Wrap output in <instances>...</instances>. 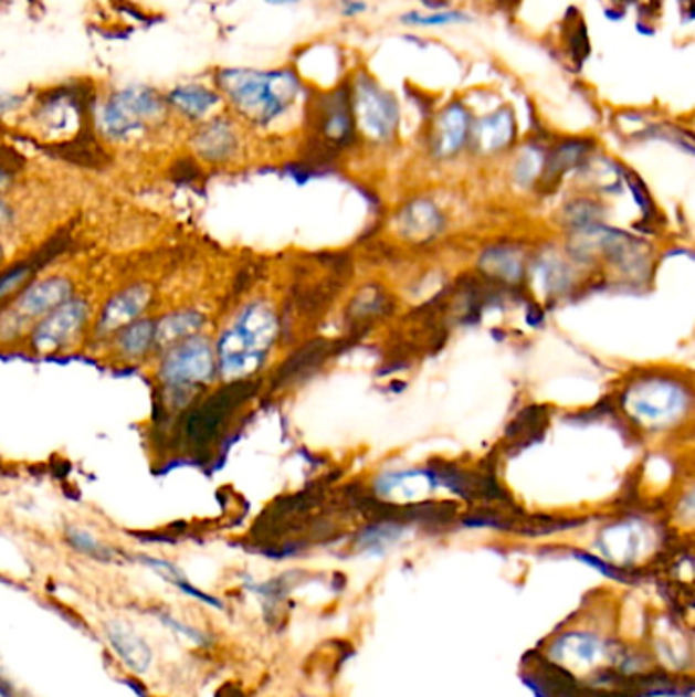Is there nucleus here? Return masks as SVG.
Segmentation results:
<instances>
[{"instance_id":"f257e3e1","label":"nucleus","mask_w":695,"mask_h":697,"mask_svg":"<svg viewBox=\"0 0 695 697\" xmlns=\"http://www.w3.org/2000/svg\"><path fill=\"white\" fill-rule=\"evenodd\" d=\"M164 91L131 82L94 96L91 108L93 129L105 144L133 147L149 141L171 123Z\"/></svg>"},{"instance_id":"f03ea898","label":"nucleus","mask_w":695,"mask_h":697,"mask_svg":"<svg viewBox=\"0 0 695 697\" xmlns=\"http://www.w3.org/2000/svg\"><path fill=\"white\" fill-rule=\"evenodd\" d=\"M151 363L159 402L168 419H178L219 378L214 342L207 332L161 349Z\"/></svg>"},{"instance_id":"7ed1b4c3","label":"nucleus","mask_w":695,"mask_h":697,"mask_svg":"<svg viewBox=\"0 0 695 697\" xmlns=\"http://www.w3.org/2000/svg\"><path fill=\"white\" fill-rule=\"evenodd\" d=\"M214 88L223 96L235 117L265 127L280 119L294 103L301 82L288 70L223 67L212 76Z\"/></svg>"},{"instance_id":"20e7f679","label":"nucleus","mask_w":695,"mask_h":697,"mask_svg":"<svg viewBox=\"0 0 695 697\" xmlns=\"http://www.w3.org/2000/svg\"><path fill=\"white\" fill-rule=\"evenodd\" d=\"M277 337V316L265 303H251L214 342L217 369L224 383L243 382L262 368Z\"/></svg>"},{"instance_id":"39448f33","label":"nucleus","mask_w":695,"mask_h":697,"mask_svg":"<svg viewBox=\"0 0 695 697\" xmlns=\"http://www.w3.org/2000/svg\"><path fill=\"white\" fill-rule=\"evenodd\" d=\"M74 294H78V284L67 274L33 277L9 303L0 306V342L23 341L38 320Z\"/></svg>"},{"instance_id":"423d86ee","label":"nucleus","mask_w":695,"mask_h":697,"mask_svg":"<svg viewBox=\"0 0 695 697\" xmlns=\"http://www.w3.org/2000/svg\"><path fill=\"white\" fill-rule=\"evenodd\" d=\"M93 318V300L74 294L29 329L23 347L27 353L35 357L62 356L91 335Z\"/></svg>"},{"instance_id":"0eeeda50","label":"nucleus","mask_w":695,"mask_h":697,"mask_svg":"<svg viewBox=\"0 0 695 697\" xmlns=\"http://www.w3.org/2000/svg\"><path fill=\"white\" fill-rule=\"evenodd\" d=\"M94 96H82L70 86L50 88L31 101L25 120L31 131L48 141H64L74 137L91 119Z\"/></svg>"},{"instance_id":"6e6552de","label":"nucleus","mask_w":695,"mask_h":697,"mask_svg":"<svg viewBox=\"0 0 695 697\" xmlns=\"http://www.w3.org/2000/svg\"><path fill=\"white\" fill-rule=\"evenodd\" d=\"M156 303V288L149 282H131L108 294L98 310H94L91 341L103 345L117 330L149 315Z\"/></svg>"},{"instance_id":"1a4fd4ad","label":"nucleus","mask_w":695,"mask_h":697,"mask_svg":"<svg viewBox=\"0 0 695 697\" xmlns=\"http://www.w3.org/2000/svg\"><path fill=\"white\" fill-rule=\"evenodd\" d=\"M188 149L192 156L207 166H224L241 151V133L235 117L227 113H217L214 117L202 120L188 131Z\"/></svg>"},{"instance_id":"9d476101","label":"nucleus","mask_w":695,"mask_h":697,"mask_svg":"<svg viewBox=\"0 0 695 697\" xmlns=\"http://www.w3.org/2000/svg\"><path fill=\"white\" fill-rule=\"evenodd\" d=\"M624 404L630 414L643 424H665L682 414L687 395L675 382L644 380L630 388Z\"/></svg>"},{"instance_id":"9b49d317","label":"nucleus","mask_w":695,"mask_h":697,"mask_svg":"<svg viewBox=\"0 0 695 697\" xmlns=\"http://www.w3.org/2000/svg\"><path fill=\"white\" fill-rule=\"evenodd\" d=\"M235 406L233 395L219 394L202 395L190 409L182 412L176 421H178V431H180V441L185 443L186 448H204L221 434L227 414H231V410Z\"/></svg>"},{"instance_id":"f8f14e48","label":"nucleus","mask_w":695,"mask_h":697,"mask_svg":"<svg viewBox=\"0 0 695 697\" xmlns=\"http://www.w3.org/2000/svg\"><path fill=\"white\" fill-rule=\"evenodd\" d=\"M164 98L170 108L171 119L185 123L188 129L214 117L224 106L223 96L214 88V84L202 80L176 82L164 91Z\"/></svg>"},{"instance_id":"ddd939ff","label":"nucleus","mask_w":695,"mask_h":697,"mask_svg":"<svg viewBox=\"0 0 695 697\" xmlns=\"http://www.w3.org/2000/svg\"><path fill=\"white\" fill-rule=\"evenodd\" d=\"M106 356L115 366L137 368L151 363L158 356V332H156V316L147 315L137 318L131 325L117 330L108 341L103 342Z\"/></svg>"},{"instance_id":"4468645a","label":"nucleus","mask_w":695,"mask_h":697,"mask_svg":"<svg viewBox=\"0 0 695 697\" xmlns=\"http://www.w3.org/2000/svg\"><path fill=\"white\" fill-rule=\"evenodd\" d=\"M354 117L359 119L364 131L376 139H388L396 131L398 125V106L388 93L371 80H359L355 84Z\"/></svg>"},{"instance_id":"2eb2a0df","label":"nucleus","mask_w":695,"mask_h":697,"mask_svg":"<svg viewBox=\"0 0 695 697\" xmlns=\"http://www.w3.org/2000/svg\"><path fill=\"white\" fill-rule=\"evenodd\" d=\"M106 643L118 661L133 673L145 675L154 665V648L125 620H108L103 626Z\"/></svg>"},{"instance_id":"dca6fc26","label":"nucleus","mask_w":695,"mask_h":697,"mask_svg":"<svg viewBox=\"0 0 695 697\" xmlns=\"http://www.w3.org/2000/svg\"><path fill=\"white\" fill-rule=\"evenodd\" d=\"M209 315L197 304H182L156 316L158 332V351L170 347L173 342L185 341L200 332H207Z\"/></svg>"},{"instance_id":"f3484780","label":"nucleus","mask_w":695,"mask_h":697,"mask_svg":"<svg viewBox=\"0 0 695 697\" xmlns=\"http://www.w3.org/2000/svg\"><path fill=\"white\" fill-rule=\"evenodd\" d=\"M603 653L606 648L602 641L586 632L565 634L551 648L552 657L571 669H590L591 665H596L603 657Z\"/></svg>"},{"instance_id":"a211bd4d","label":"nucleus","mask_w":695,"mask_h":697,"mask_svg":"<svg viewBox=\"0 0 695 697\" xmlns=\"http://www.w3.org/2000/svg\"><path fill=\"white\" fill-rule=\"evenodd\" d=\"M470 135V115L461 105L446 106L434 125V149L439 156L457 154Z\"/></svg>"},{"instance_id":"6ab92c4d","label":"nucleus","mask_w":695,"mask_h":697,"mask_svg":"<svg viewBox=\"0 0 695 697\" xmlns=\"http://www.w3.org/2000/svg\"><path fill=\"white\" fill-rule=\"evenodd\" d=\"M514 137V117L510 110H498L475 127V141L482 151H498L510 144Z\"/></svg>"},{"instance_id":"aec40b11","label":"nucleus","mask_w":695,"mask_h":697,"mask_svg":"<svg viewBox=\"0 0 695 697\" xmlns=\"http://www.w3.org/2000/svg\"><path fill=\"white\" fill-rule=\"evenodd\" d=\"M139 561H141L145 567H149L151 571H156L159 578L164 579V581H168L170 585L186 593V595L194 598V600L202 602V604L212 605V608H223V604H221L217 598H212L209 593L200 592L197 585H192V583L188 581V578H186L185 571H182L180 567L173 566L171 561L158 559V557H149V555H141Z\"/></svg>"},{"instance_id":"412c9836","label":"nucleus","mask_w":695,"mask_h":697,"mask_svg":"<svg viewBox=\"0 0 695 697\" xmlns=\"http://www.w3.org/2000/svg\"><path fill=\"white\" fill-rule=\"evenodd\" d=\"M64 539H66L67 547H70L72 551L84 555V557H88V559H94V561L108 563V561L115 559V549L108 547L105 540L98 539L93 530H88V528L70 525V527H66V530H64Z\"/></svg>"},{"instance_id":"4be33fe9","label":"nucleus","mask_w":695,"mask_h":697,"mask_svg":"<svg viewBox=\"0 0 695 697\" xmlns=\"http://www.w3.org/2000/svg\"><path fill=\"white\" fill-rule=\"evenodd\" d=\"M40 265L35 260H21L17 264L0 267V306L9 303L33 277L40 276Z\"/></svg>"},{"instance_id":"5701e85b","label":"nucleus","mask_w":695,"mask_h":697,"mask_svg":"<svg viewBox=\"0 0 695 697\" xmlns=\"http://www.w3.org/2000/svg\"><path fill=\"white\" fill-rule=\"evenodd\" d=\"M603 553L608 555L610 559H620V561H630L639 547H641V539H639V532L632 527H617L606 530L602 535Z\"/></svg>"},{"instance_id":"b1692460","label":"nucleus","mask_w":695,"mask_h":697,"mask_svg":"<svg viewBox=\"0 0 695 697\" xmlns=\"http://www.w3.org/2000/svg\"><path fill=\"white\" fill-rule=\"evenodd\" d=\"M439 214L434 211V207L427 202H417L410 209H407L402 217V224L410 237L424 239L431 237L439 229Z\"/></svg>"},{"instance_id":"393cba45","label":"nucleus","mask_w":695,"mask_h":697,"mask_svg":"<svg viewBox=\"0 0 695 697\" xmlns=\"http://www.w3.org/2000/svg\"><path fill=\"white\" fill-rule=\"evenodd\" d=\"M156 616H158L159 622H161L164 626H168V629L176 632V634H180V636H185V638H188V641H192L194 645H209V636H207L204 632H200L198 631V629H194V626L186 624V622H182V620L176 619V616H171V614H168V612H164V610H159V612H156Z\"/></svg>"},{"instance_id":"a878e982","label":"nucleus","mask_w":695,"mask_h":697,"mask_svg":"<svg viewBox=\"0 0 695 697\" xmlns=\"http://www.w3.org/2000/svg\"><path fill=\"white\" fill-rule=\"evenodd\" d=\"M540 170V156L537 151H525V156L518 159V166H516V176L520 182H530Z\"/></svg>"},{"instance_id":"bb28decb","label":"nucleus","mask_w":695,"mask_h":697,"mask_svg":"<svg viewBox=\"0 0 695 697\" xmlns=\"http://www.w3.org/2000/svg\"><path fill=\"white\" fill-rule=\"evenodd\" d=\"M17 209H14L13 202L4 194H0V235L9 233L17 224Z\"/></svg>"},{"instance_id":"cd10ccee","label":"nucleus","mask_w":695,"mask_h":697,"mask_svg":"<svg viewBox=\"0 0 695 697\" xmlns=\"http://www.w3.org/2000/svg\"><path fill=\"white\" fill-rule=\"evenodd\" d=\"M25 105V98L23 96H17V94H0V119L11 115V113H19Z\"/></svg>"},{"instance_id":"c85d7f7f","label":"nucleus","mask_w":695,"mask_h":697,"mask_svg":"<svg viewBox=\"0 0 695 697\" xmlns=\"http://www.w3.org/2000/svg\"><path fill=\"white\" fill-rule=\"evenodd\" d=\"M4 257H7V251H4V243L0 239V265L4 264Z\"/></svg>"}]
</instances>
